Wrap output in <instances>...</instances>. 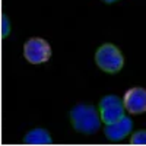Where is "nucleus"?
I'll list each match as a JSON object with an SVG mask.
<instances>
[{
    "label": "nucleus",
    "instance_id": "f257e3e1",
    "mask_svg": "<svg viewBox=\"0 0 146 146\" xmlns=\"http://www.w3.org/2000/svg\"><path fill=\"white\" fill-rule=\"evenodd\" d=\"M73 129L83 135H94L101 129V117L100 113L91 104H78L72 108L69 114Z\"/></svg>",
    "mask_w": 146,
    "mask_h": 146
},
{
    "label": "nucleus",
    "instance_id": "f03ea898",
    "mask_svg": "<svg viewBox=\"0 0 146 146\" xmlns=\"http://www.w3.org/2000/svg\"><path fill=\"white\" fill-rule=\"evenodd\" d=\"M95 63L105 73H118L123 69L124 57L114 44L105 42L96 50Z\"/></svg>",
    "mask_w": 146,
    "mask_h": 146
},
{
    "label": "nucleus",
    "instance_id": "7ed1b4c3",
    "mask_svg": "<svg viewBox=\"0 0 146 146\" xmlns=\"http://www.w3.org/2000/svg\"><path fill=\"white\" fill-rule=\"evenodd\" d=\"M23 57L31 64L45 63L51 57V47L45 40L34 36V38H29L23 45Z\"/></svg>",
    "mask_w": 146,
    "mask_h": 146
},
{
    "label": "nucleus",
    "instance_id": "20e7f679",
    "mask_svg": "<svg viewBox=\"0 0 146 146\" xmlns=\"http://www.w3.org/2000/svg\"><path fill=\"white\" fill-rule=\"evenodd\" d=\"M124 110L126 108L123 105V100H120L117 95H105L104 98H101L98 105L101 121L105 124L114 123L121 117H124Z\"/></svg>",
    "mask_w": 146,
    "mask_h": 146
},
{
    "label": "nucleus",
    "instance_id": "39448f33",
    "mask_svg": "<svg viewBox=\"0 0 146 146\" xmlns=\"http://www.w3.org/2000/svg\"><path fill=\"white\" fill-rule=\"evenodd\" d=\"M123 105L131 114H142L146 111V89L131 88L124 94Z\"/></svg>",
    "mask_w": 146,
    "mask_h": 146
},
{
    "label": "nucleus",
    "instance_id": "423d86ee",
    "mask_svg": "<svg viewBox=\"0 0 146 146\" xmlns=\"http://www.w3.org/2000/svg\"><path fill=\"white\" fill-rule=\"evenodd\" d=\"M133 130V121L130 117H121L120 120L114 121V123H110V124H105V129H104V133L105 136L113 140V142H118V140H123L126 139Z\"/></svg>",
    "mask_w": 146,
    "mask_h": 146
},
{
    "label": "nucleus",
    "instance_id": "0eeeda50",
    "mask_svg": "<svg viewBox=\"0 0 146 146\" xmlns=\"http://www.w3.org/2000/svg\"><path fill=\"white\" fill-rule=\"evenodd\" d=\"M23 143L25 145H35V146H47V145L53 143V139H51V135L45 129L36 127V129L29 130L25 135Z\"/></svg>",
    "mask_w": 146,
    "mask_h": 146
},
{
    "label": "nucleus",
    "instance_id": "6e6552de",
    "mask_svg": "<svg viewBox=\"0 0 146 146\" xmlns=\"http://www.w3.org/2000/svg\"><path fill=\"white\" fill-rule=\"evenodd\" d=\"M0 29H2V38H7L12 32V25H10V19L7 15H2L0 18Z\"/></svg>",
    "mask_w": 146,
    "mask_h": 146
},
{
    "label": "nucleus",
    "instance_id": "1a4fd4ad",
    "mask_svg": "<svg viewBox=\"0 0 146 146\" xmlns=\"http://www.w3.org/2000/svg\"><path fill=\"white\" fill-rule=\"evenodd\" d=\"M131 145H146V130H139L136 133H133L130 137Z\"/></svg>",
    "mask_w": 146,
    "mask_h": 146
},
{
    "label": "nucleus",
    "instance_id": "9d476101",
    "mask_svg": "<svg viewBox=\"0 0 146 146\" xmlns=\"http://www.w3.org/2000/svg\"><path fill=\"white\" fill-rule=\"evenodd\" d=\"M104 3H114V2H118V0H102Z\"/></svg>",
    "mask_w": 146,
    "mask_h": 146
}]
</instances>
